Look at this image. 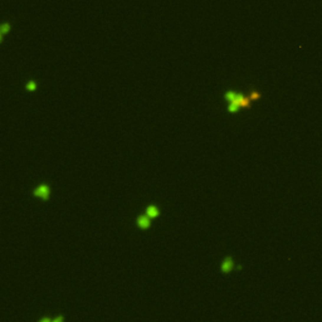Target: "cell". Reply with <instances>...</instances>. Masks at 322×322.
Returning a JSON list of instances; mask_svg holds the SVG:
<instances>
[{"instance_id":"obj_1","label":"cell","mask_w":322,"mask_h":322,"mask_svg":"<svg viewBox=\"0 0 322 322\" xmlns=\"http://www.w3.org/2000/svg\"><path fill=\"white\" fill-rule=\"evenodd\" d=\"M49 186L48 185H45V184H42L40 186H38L34 191H33V194H34V196H38V198H40V199H43V200H48V198H49Z\"/></svg>"},{"instance_id":"obj_2","label":"cell","mask_w":322,"mask_h":322,"mask_svg":"<svg viewBox=\"0 0 322 322\" xmlns=\"http://www.w3.org/2000/svg\"><path fill=\"white\" fill-rule=\"evenodd\" d=\"M151 224V218H149L147 215H140L137 218V225L141 229H147Z\"/></svg>"},{"instance_id":"obj_3","label":"cell","mask_w":322,"mask_h":322,"mask_svg":"<svg viewBox=\"0 0 322 322\" xmlns=\"http://www.w3.org/2000/svg\"><path fill=\"white\" fill-rule=\"evenodd\" d=\"M231 269H233V259H231L230 257H228V258L224 259L223 264H221V271H223L224 273H228V272L231 271Z\"/></svg>"},{"instance_id":"obj_4","label":"cell","mask_w":322,"mask_h":322,"mask_svg":"<svg viewBox=\"0 0 322 322\" xmlns=\"http://www.w3.org/2000/svg\"><path fill=\"white\" fill-rule=\"evenodd\" d=\"M146 215H147L149 218H151V219H152V218H156L159 215V209L154 205H150V206H147V209H146Z\"/></svg>"},{"instance_id":"obj_5","label":"cell","mask_w":322,"mask_h":322,"mask_svg":"<svg viewBox=\"0 0 322 322\" xmlns=\"http://www.w3.org/2000/svg\"><path fill=\"white\" fill-rule=\"evenodd\" d=\"M235 97H236V93L233 92V91H228V92L225 93V98H226V101H229V103L233 102L234 99H235Z\"/></svg>"},{"instance_id":"obj_6","label":"cell","mask_w":322,"mask_h":322,"mask_svg":"<svg viewBox=\"0 0 322 322\" xmlns=\"http://www.w3.org/2000/svg\"><path fill=\"white\" fill-rule=\"evenodd\" d=\"M35 88H37V84H35L34 80H29V82L27 83V89H28V91L33 92V91H35Z\"/></svg>"},{"instance_id":"obj_7","label":"cell","mask_w":322,"mask_h":322,"mask_svg":"<svg viewBox=\"0 0 322 322\" xmlns=\"http://www.w3.org/2000/svg\"><path fill=\"white\" fill-rule=\"evenodd\" d=\"M0 29H1V35L5 34V33H8L9 30H10V24H8V23H4Z\"/></svg>"},{"instance_id":"obj_8","label":"cell","mask_w":322,"mask_h":322,"mask_svg":"<svg viewBox=\"0 0 322 322\" xmlns=\"http://www.w3.org/2000/svg\"><path fill=\"white\" fill-rule=\"evenodd\" d=\"M249 97H250V99H252V101H253V99H257V98H259V97H260V94H259L257 91H252V94H250Z\"/></svg>"},{"instance_id":"obj_9","label":"cell","mask_w":322,"mask_h":322,"mask_svg":"<svg viewBox=\"0 0 322 322\" xmlns=\"http://www.w3.org/2000/svg\"><path fill=\"white\" fill-rule=\"evenodd\" d=\"M62 320H63L62 317H57V318L54 320V322H59V321H62Z\"/></svg>"},{"instance_id":"obj_10","label":"cell","mask_w":322,"mask_h":322,"mask_svg":"<svg viewBox=\"0 0 322 322\" xmlns=\"http://www.w3.org/2000/svg\"><path fill=\"white\" fill-rule=\"evenodd\" d=\"M49 321L50 320H48V318H43V320H42V322H49Z\"/></svg>"}]
</instances>
